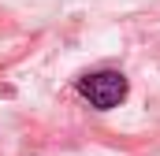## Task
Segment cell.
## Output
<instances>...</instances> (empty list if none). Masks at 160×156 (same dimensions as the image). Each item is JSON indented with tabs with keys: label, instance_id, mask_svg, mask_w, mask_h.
I'll return each mask as SVG.
<instances>
[{
	"label": "cell",
	"instance_id": "cell-1",
	"mask_svg": "<svg viewBox=\"0 0 160 156\" xmlns=\"http://www.w3.org/2000/svg\"><path fill=\"white\" fill-rule=\"evenodd\" d=\"M82 97L93 104V108H101V112H108V108H119L123 97H127V78L119 71H97V75L82 78L78 82Z\"/></svg>",
	"mask_w": 160,
	"mask_h": 156
}]
</instances>
